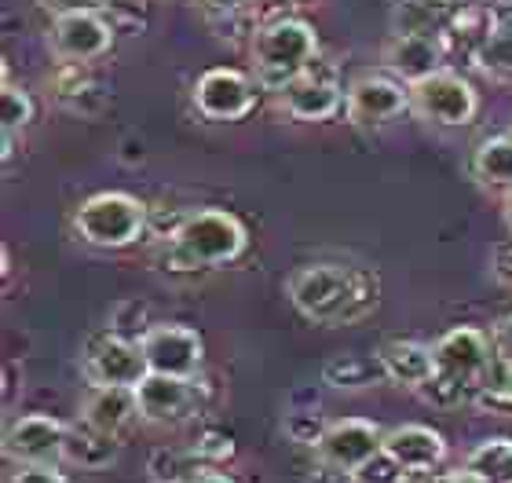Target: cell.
<instances>
[{
    "label": "cell",
    "mask_w": 512,
    "mask_h": 483,
    "mask_svg": "<svg viewBox=\"0 0 512 483\" xmlns=\"http://www.w3.org/2000/svg\"><path fill=\"white\" fill-rule=\"evenodd\" d=\"M421 480V476H406V480H399V483H417Z\"/></svg>",
    "instance_id": "obj_40"
},
{
    "label": "cell",
    "mask_w": 512,
    "mask_h": 483,
    "mask_svg": "<svg viewBox=\"0 0 512 483\" xmlns=\"http://www.w3.org/2000/svg\"><path fill=\"white\" fill-rule=\"evenodd\" d=\"M384 363V374H388V385L410 388V392H421V388L436 377V355H432V344L421 341H384L377 348Z\"/></svg>",
    "instance_id": "obj_19"
},
{
    "label": "cell",
    "mask_w": 512,
    "mask_h": 483,
    "mask_svg": "<svg viewBox=\"0 0 512 483\" xmlns=\"http://www.w3.org/2000/svg\"><path fill=\"white\" fill-rule=\"evenodd\" d=\"M425 483H487L480 473H472L469 465H461V469H454V473H432L425 476Z\"/></svg>",
    "instance_id": "obj_37"
},
{
    "label": "cell",
    "mask_w": 512,
    "mask_h": 483,
    "mask_svg": "<svg viewBox=\"0 0 512 483\" xmlns=\"http://www.w3.org/2000/svg\"><path fill=\"white\" fill-rule=\"evenodd\" d=\"M81 374L88 385H114V388H136L150 374L147 355L139 348V337H125L118 330H103L88 337L85 355H81Z\"/></svg>",
    "instance_id": "obj_7"
},
{
    "label": "cell",
    "mask_w": 512,
    "mask_h": 483,
    "mask_svg": "<svg viewBox=\"0 0 512 483\" xmlns=\"http://www.w3.org/2000/svg\"><path fill=\"white\" fill-rule=\"evenodd\" d=\"M491 271L502 286H512V235L491 249Z\"/></svg>",
    "instance_id": "obj_32"
},
{
    "label": "cell",
    "mask_w": 512,
    "mask_h": 483,
    "mask_svg": "<svg viewBox=\"0 0 512 483\" xmlns=\"http://www.w3.org/2000/svg\"><path fill=\"white\" fill-rule=\"evenodd\" d=\"M410 110V85L384 74H363L344 88V118L359 129H377Z\"/></svg>",
    "instance_id": "obj_9"
},
{
    "label": "cell",
    "mask_w": 512,
    "mask_h": 483,
    "mask_svg": "<svg viewBox=\"0 0 512 483\" xmlns=\"http://www.w3.org/2000/svg\"><path fill=\"white\" fill-rule=\"evenodd\" d=\"M278 107L293 121H330V118H337L344 107V88L337 85V77L322 74V70H315V63H311L297 81H289V85L278 92Z\"/></svg>",
    "instance_id": "obj_15"
},
{
    "label": "cell",
    "mask_w": 512,
    "mask_h": 483,
    "mask_svg": "<svg viewBox=\"0 0 512 483\" xmlns=\"http://www.w3.org/2000/svg\"><path fill=\"white\" fill-rule=\"evenodd\" d=\"M399 480H406V473L384 451L377 454L374 462H366L363 469L355 473V483H399Z\"/></svg>",
    "instance_id": "obj_30"
},
{
    "label": "cell",
    "mask_w": 512,
    "mask_h": 483,
    "mask_svg": "<svg viewBox=\"0 0 512 483\" xmlns=\"http://www.w3.org/2000/svg\"><path fill=\"white\" fill-rule=\"evenodd\" d=\"M139 348L147 355V366L154 374L172 377H198L205 366V341L194 326L183 322H154L139 333Z\"/></svg>",
    "instance_id": "obj_8"
},
{
    "label": "cell",
    "mask_w": 512,
    "mask_h": 483,
    "mask_svg": "<svg viewBox=\"0 0 512 483\" xmlns=\"http://www.w3.org/2000/svg\"><path fill=\"white\" fill-rule=\"evenodd\" d=\"M410 110L421 121L439 125V129H465V125L476 121L480 96H476L469 77H461L458 70L443 66V70L410 85Z\"/></svg>",
    "instance_id": "obj_6"
},
{
    "label": "cell",
    "mask_w": 512,
    "mask_h": 483,
    "mask_svg": "<svg viewBox=\"0 0 512 483\" xmlns=\"http://www.w3.org/2000/svg\"><path fill=\"white\" fill-rule=\"evenodd\" d=\"M384 451V429L366 418H337L326 421L319 443H315V458L337 465L344 473H359L366 462H374Z\"/></svg>",
    "instance_id": "obj_13"
},
{
    "label": "cell",
    "mask_w": 512,
    "mask_h": 483,
    "mask_svg": "<svg viewBox=\"0 0 512 483\" xmlns=\"http://www.w3.org/2000/svg\"><path fill=\"white\" fill-rule=\"evenodd\" d=\"M286 297L304 319L319 326H344L374 312L381 301V279L348 264H304L289 275Z\"/></svg>",
    "instance_id": "obj_1"
},
{
    "label": "cell",
    "mask_w": 512,
    "mask_h": 483,
    "mask_svg": "<svg viewBox=\"0 0 512 483\" xmlns=\"http://www.w3.org/2000/svg\"><path fill=\"white\" fill-rule=\"evenodd\" d=\"M304 483H355V476L352 473H344V469H337V465H330V462H315V469L308 473V480Z\"/></svg>",
    "instance_id": "obj_36"
},
{
    "label": "cell",
    "mask_w": 512,
    "mask_h": 483,
    "mask_svg": "<svg viewBox=\"0 0 512 483\" xmlns=\"http://www.w3.org/2000/svg\"><path fill=\"white\" fill-rule=\"evenodd\" d=\"M139 414L147 425H183L202 410V388L198 377H172V374H154L150 370L136 385Z\"/></svg>",
    "instance_id": "obj_12"
},
{
    "label": "cell",
    "mask_w": 512,
    "mask_h": 483,
    "mask_svg": "<svg viewBox=\"0 0 512 483\" xmlns=\"http://www.w3.org/2000/svg\"><path fill=\"white\" fill-rule=\"evenodd\" d=\"M48 15H74V11H99L103 8V0H37Z\"/></svg>",
    "instance_id": "obj_35"
},
{
    "label": "cell",
    "mask_w": 512,
    "mask_h": 483,
    "mask_svg": "<svg viewBox=\"0 0 512 483\" xmlns=\"http://www.w3.org/2000/svg\"><path fill=\"white\" fill-rule=\"evenodd\" d=\"M198 8L205 11V19H216V15H238V11H256L260 0H194Z\"/></svg>",
    "instance_id": "obj_33"
},
{
    "label": "cell",
    "mask_w": 512,
    "mask_h": 483,
    "mask_svg": "<svg viewBox=\"0 0 512 483\" xmlns=\"http://www.w3.org/2000/svg\"><path fill=\"white\" fill-rule=\"evenodd\" d=\"M502 216H505V227H509V235H512V191L505 194V202H502Z\"/></svg>",
    "instance_id": "obj_39"
},
{
    "label": "cell",
    "mask_w": 512,
    "mask_h": 483,
    "mask_svg": "<svg viewBox=\"0 0 512 483\" xmlns=\"http://www.w3.org/2000/svg\"><path fill=\"white\" fill-rule=\"evenodd\" d=\"M150 231V209L128 191H99L74 209V235L96 249H128Z\"/></svg>",
    "instance_id": "obj_5"
},
{
    "label": "cell",
    "mask_w": 512,
    "mask_h": 483,
    "mask_svg": "<svg viewBox=\"0 0 512 483\" xmlns=\"http://www.w3.org/2000/svg\"><path fill=\"white\" fill-rule=\"evenodd\" d=\"M249 59L260 92H282L319 59V33L297 15H278L271 22H260L256 37L249 41Z\"/></svg>",
    "instance_id": "obj_4"
},
{
    "label": "cell",
    "mask_w": 512,
    "mask_h": 483,
    "mask_svg": "<svg viewBox=\"0 0 512 483\" xmlns=\"http://www.w3.org/2000/svg\"><path fill=\"white\" fill-rule=\"evenodd\" d=\"M322 385L337 388V392H363V388L388 385V374H384L377 352H337L322 363Z\"/></svg>",
    "instance_id": "obj_21"
},
{
    "label": "cell",
    "mask_w": 512,
    "mask_h": 483,
    "mask_svg": "<svg viewBox=\"0 0 512 483\" xmlns=\"http://www.w3.org/2000/svg\"><path fill=\"white\" fill-rule=\"evenodd\" d=\"M118 458H121L118 436H107V432L92 429L85 421H74L66 429V447H63L66 465H74L81 473H99V469H110Z\"/></svg>",
    "instance_id": "obj_20"
},
{
    "label": "cell",
    "mask_w": 512,
    "mask_h": 483,
    "mask_svg": "<svg viewBox=\"0 0 512 483\" xmlns=\"http://www.w3.org/2000/svg\"><path fill=\"white\" fill-rule=\"evenodd\" d=\"M443 59H447L443 33H395L384 48V70L406 85L443 70Z\"/></svg>",
    "instance_id": "obj_17"
},
{
    "label": "cell",
    "mask_w": 512,
    "mask_h": 483,
    "mask_svg": "<svg viewBox=\"0 0 512 483\" xmlns=\"http://www.w3.org/2000/svg\"><path fill=\"white\" fill-rule=\"evenodd\" d=\"M469 172L483 191L509 194L512 191V136H487V140L476 143Z\"/></svg>",
    "instance_id": "obj_22"
},
{
    "label": "cell",
    "mask_w": 512,
    "mask_h": 483,
    "mask_svg": "<svg viewBox=\"0 0 512 483\" xmlns=\"http://www.w3.org/2000/svg\"><path fill=\"white\" fill-rule=\"evenodd\" d=\"M480 403L498 410H512V355H494L491 366L483 370L480 392H476Z\"/></svg>",
    "instance_id": "obj_26"
},
{
    "label": "cell",
    "mask_w": 512,
    "mask_h": 483,
    "mask_svg": "<svg viewBox=\"0 0 512 483\" xmlns=\"http://www.w3.org/2000/svg\"><path fill=\"white\" fill-rule=\"evenodd\" d=\"M322 429H326V421L319 414H311V410H297V414H286V436L293 443H304L315 451V443H319Z\"/></svg>",
    "instance_id": "obj_29"
},
{
    "label": "cell",
    "mask_w": 512,
    "mask_h": 483,
    "mask_svg": "<svg viewBox=\"0 0 512 483\" xmlns=\"http://www.w3.org/2000/svg\"><path fill=\"white\" fill-rule=\"evenodd\" d=\"M66 429L52 414H22L4 429V458L11 465H63Z\"/></svg>",
    "instance_id": "obj_14"
},
{
    "label": "cell",
    "mask_w": 512,
    "mask_h": 483,
    "mask_svg": "<svg viewBox=\"0 0 512 483\" xmlns=\"http://www.w3.org/2000/svg\"><path fill=\"white\" fill-rule=\"evenodd\" d=\"M472 63L480 66L487 77L512 81V4H509V11H498V30L483 41V48L476 52Z\"/></svg>",
    "instance_id": "obj_24"
},
{
    "label": "cell",
    "mask_w": 512,
    "mask_h": 483,
    "mask_svg": "<svg viewBox=\"0 0 512 483\" xmlns=\"http://www.w3.org/2000/svg\"><path fill=\"white\" fill-rule=\"evenodd\" d=\"M44 44L55 63H96L114 48V26L99 11L55 15Z\"/></svg>",
    "instance_id": "obj_11"
},
{
    "label": "cell",
    "mask_w": 512,
    "mask_h": 483,
    "mask_svg": "<svg viewBox=\"0 0 512 483\" xmlns=\"http://www.w3.org/2000/svg\"><path fill=\"white\" fill-rule=\"evenodd\" d=\"M4 483H70L59 465H11Z\"/></svg>",
    "instance_id": "obj_31"
},
{
    "label": "cell",
    "mask_w": 512,
    "mask_h": 483,
    "mask_svg": "<svg viewBox=\"0 0 512 483\" xmlns=\"http://www.w3.org/2000/svg\"><path fill=\"white\" fill-rule=\"evenodd\" d=\"M472 473H480L487 483H512V440L509 436H491L480 447H472L465 458Z\"/></svg>",
    "instance_id": "obj_25"
},
{
    "label": "cell",
    "mask_w": 512,
    "mask_h": 483,
    "mask_svg": "<svg viewBox=\"0 0 512 483\" xmlns=\"http://www.w3.org/2000/svg\"><path fill=\"white\" fill-rule=\"evenodd\" d=\"M256 92L260 85L253 81V74H242L235 66H213L194 81L191 99L205 121H242L246 114H253Z\"/></svg>",
    "instance_id": "obj_10"
},
{
    "label": "cell",
    "mask_w": 512,
    "mask_h": 483,
    "mask_svg": "<svg viewBox=\"0 0 512 483\" xmlns=\"http://www.w3.org/2000/svg\"><path fill=\"white\" fill-rule=\"evenodd\" d=\"M487 337H491L494 355H512V312L509 315H498V319L491 322Z\"/></svg>",
    "instance_id": "obj_34"
},
{
    "label": "cell",
    "mask_w": 512,
    "mask_h": 483,
    "mask_svg": "<svg viewBox=\"0 0 512 483\" xmlns=\"http://www.w3.org/2000/svg\"><path fill=\"white\" fill-rule=\"evenodd\" d=\"M180 483H235L227 473H220V469H213V465H202V469H194L191 476H183Z\"/></svg>",
    "instance_id": "obj_38"
},
{
    "label": "cell",
    "mask_w": 512,
    "mask_h": 483,
    "mask_svg": "<svg viewBox=\"0 0 512 483\" xmlns=\"http://www.w3.org/2000/svg\"><path fill=\"white\" fill-rule=\"evenodd\" d=\"M202 458L191 451H172V447H161V451L150 454V480L154 483H180L183 476H191L194 469H202Z\"/></svg>",
    "instance_id": "obj_27"
},
{
    "label": "cell",
    "mask_w": 512,
    "mask_h": 483,
    "mask_svg": "<svg viewBox=\"0 0 512 483\" xmlns=\"http://www.w3.org/2000/svg\"><path fill=\"white\" fill-rule=\"evenodd\" d=\"M209 26L216 30V41H227V44H238V41H253L256 37V11H238V15H216L209 19Z\"/></svg>",
    "instance_id": "obj_28"
},
{
    "label": "cell",
    "mask_w": 512,
    "mask_h": 483,
    "mask_svg": "<svg viewBox=\"0 0 512 483\" xmlns=\"http://www.w3.org/2000/svg\"><path fill=\"white\" fill-rule=\"evenodd\" d=\"M77 421H85L92 429L107 432V436H125L136 421H143L139 414L136 388H114V385H88L81 407H77Z\"/></svg>",
    "instance_id": "obj_18"
},
{
    "label": "cell",
    "mask_w": 512,
    "mask_h": 483,
    "mask_svg": "<svg viewBox=\"0 0 512 483\" xmlns=\"http://www.w3.org/2000/svg\"><path fill=\"white\" fill-rule=\"evenodd\" d=\"M384 454L406 476H432L447 462V440L432 425H395L384 432Z\"/></svg>",
    "instance_id": "obj_16"
},
{
    "label": "cell",
    "mask_w": 512,
    "mask_h": 483,
    "mask_svg": "<svg viewBox=\"0 0 512 483\" xmlns=\"http://www.w3.org/2000/svg\"><path fill=\"white\" fill-rule=\"evenodd\" d=\"M33 121V99L26 88L11 85L8 66H4V81H0V140H4V161L15 154V136L30 129Z\"/></svg>",
    "instance_id": "obj_23"
},
{
    "label": "cell",
    "mask_w": 512,
    "mask_h": 483,
    "mask_svg": "<svg viewBox=\"0 0 512 483\" xmlns=\"http://www.w3.org/2000/svg\"><path fill=\"white\" fill-rule=\"evenodd\" d=\"M249 249V231L235 213L205 205L183 213L176 235L169 238V271H213L235 264Z\"/></svg>",
    "instance_id": "obj_2"
},
{
    "label": "cell",
    "mask_w": 512,
    "mask_h": 483,
    "mask_svg": "<svg viewBox=\"0 0 512 483\" xmlns=\"http://www.w3.org/2000/svg\"><path fill=\"white\" fill-rule=\"evenodd\" d=\"M432 355H436V377L417 396L432 407L447 410L476 399L483 370L494 359V348L487 330H480V326H454L432 344Z\"/></svg>",
    "instance_id": "obj_3"
}]
</instances>
